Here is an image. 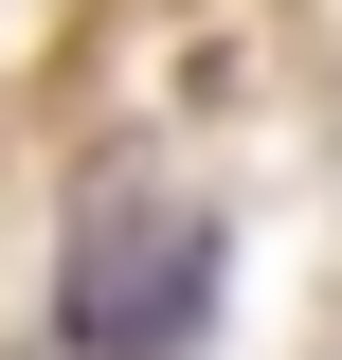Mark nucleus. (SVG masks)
<instances>
[{
	"label": "nucleus",
	"instance_id": "obj_1",
	"mask_svg": "<svg viewBox=\"0 0 342 360\" xmlns=\"http://www.w3.org/2000/svg\"><path fill=\"white\" fill-rule=\"evenodd\" d=\"M198 288H216V217L163 198V180H90V234H72V342L90 360H180L198 342Z\"/></svg>",
	"mask_w": 342,
	"mask_h": 360
}]
</instances>
